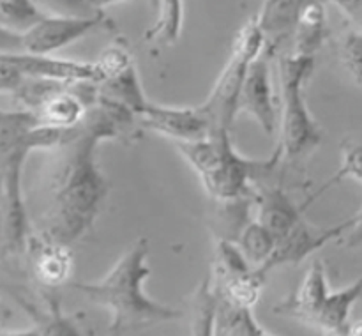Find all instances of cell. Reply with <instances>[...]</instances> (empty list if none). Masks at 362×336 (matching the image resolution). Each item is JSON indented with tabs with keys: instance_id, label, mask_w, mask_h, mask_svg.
Listing matches in <instances>:
<instances>
[{
	"instance_id": "cell-27",
	"label": "cell",
	"mask_w": 362,
	"mask_h": 336,
	"mask_svg": "<svg viewBox=\"0 0 362 336\" xmlns=\"http://www.w3.org/2000/svg\"><path fill=\"white\" fill-rule=\"evenodd\" d=\"M343 248H361L362 246V207L352 218H349V228L339 239Z\"/></svg>"
},
{
	"instance_id": "cell-14",
	"label": "cell",
	"mask_w": 362,
	"mask_h": 336,
	"mask_svg": "<svg viewBox=\"0 0 362 336\" xmlns=\"http://www.w3.org/2000/svg\"><path fill=\"white\" fill-rule=\"evenodd\" d=\"M27 251L39 283L59 286L69 279L73 271V253L69 244L42 233V237H28Z\"/></svg>"
},
{
	"instance_id": "cell-26",
	"label": "cell",
	"mask_w": 362,
	"mask_h": 336,
	"mask_svg": "<svg viewBox=\"0 0 362 336\" xmlns=\"http://www.w3.org/2000/svg\"><path fill=\"white\" fill-rule=\"evenodd\" d=\"M95 64H98L99 71H101L103 80H106V78L113 76V74L120 73V71L126 69L127 66H131L133 60H131L129 52H127L124 46L113 45L110 46V48H106L105 52L98 57Z\"/></svg>"
},
{
	"instance_id": "cell-25",
	"label": "cell",
	"mask_w": 362,
	"mask_h": 336,
	"mask_svg": "<svg viewBox=\"0 0 362 336\" xmlns=\"http://www.w3.org/2000/svg\"><path fill=\"white\" fill-rule=\"evenodd\" d=\"M35 4L48 16L94 18L105 14V11H98L88 6L87 0H35Z\"/></svg>"
},
{
	"instance_id": "cell-29",
	"label": "cell",
	"mask_w": 362,
	"mask_h": 336,
	"mask_svg": "<svg viewBox=\"0 0 362 336\" xmlns=\"http://www.w3.org/2000/svg\"><path fill=\"white\" fill-rule=\"evenodd\" d=\"M119 2H124V0H87L88 6L94 7V9L98 11H105V7L112 6V4H119Z\"/></svg>"
},
{
	"instance_id": "cell-8",
	"label": "cell",
	"mask_w": 362,
	"mask_h": 336,
	"mask_svg": "<svg viewBox=\"0 0 362 336\" xmlns=\"http://www.w3.org/2000/svg\"><path fill=\"white\" fill-rule=\"evenodd\" d=\"M115 27L113 21L106 14L94 18H78V16H46L39 21L35 27L23 34H14V32H4L16 41L18 48L27 53H41L49 55L71 42L78 41L83 35L92 34L95 30H112Z\"/></svg>"
},
{
	"instance_id": "cell-9",
	"label": "cell",
	"mask_w": 362,
	"mask_h": 336,
	"mask_svg": "<svg viewBox=\"0 0 362 336\" xmlns=\"http://www.w3.org/2000/svg\"><path fill=\"white\" fill-rule=\"evenodd\" d=\"M346 228H349V219L334 226H313L300 219L288 233L278 239L272 255L265 264L258 265V269L265 276H269V272L279 265L300 264L304 258L313 255L327 243L341 239Z\"/></svg>"
},
{
	"instance_id": "cell-22",
	"label": "cell",
	"mask_w": 362,
	"mask_h": 336,
	"mask_svg": "<svg viewBox=\"0 0 362 336\" xmlns=\"http://www.w3.org/2000/svg\"><path fill=\"white\" fill-rule=\"evenodd\" d=\"M48 14L35 4V0H0V25L14 34H23L39 23Z\"/></svg>"
},
{
	"instance_id": "cell-16",
	"label": "cell",
	"mask_w": 362,
	"mask_h": 336,
	"mask_svg": "<svg viewBox=\"0 0 362 336\" xmlns=\"http://www.w3.org/2000/svg\"><path fill=\"white\" fill-rule=\"evenodd\" d=\"M98 94L103 95V98L112 99V101L127 106V108L133 110L136 115H141V113L147 110L148 103H151L145 98L140 78H138V73L136 69H134L133 64L127 66L126 69L120 71V73L99 81Z\"/></svg>"
},
{
	"instance_id": "cell-15",
	"label": "cell",
	"mask_w": 362,
	"mask_h": 336,
	"mask_svg": "<svg viewBox=\"0 0 362 336\" xmlns=\"http://www.w3.org/2000/svg\"><path fill=\"white\" fill-rule=\"evenodd\" d=\"M258 184L255 204L258 207V221L264 223L278 239L288 233L303 219V207L293 204L286 191L278 184Z\"/></svg>"
},
{
	"instance_id": "cell-23",
	"label": "cell",
	"mask_w": 362,
	"mask_h": 336,
	"mask_svg": "<svg viewBox=\"0 0 362 336\" xmlns=\"http://www.w3.org/2000/svg\"><path fill=\"white\" fill-rule=\"evenodd\" d=\"M341 152H343V163L341 166H339L338 172H336L327 183L322 184V186L318 187V190L315 191V193L311 195V197L308 198L300 207L303 209L310 207L311 202H315L318 197H322L325 191L331 190V187L334 186V184H338L339 180L356 179L359 180V183H362V141H345L341 147Z\"/></svg>"
},
{
	"instance_id": "cell-11",
	"label": "cell",
	"mask_w": 362,
	"mask_h": 336,
	"mask_svg": "<svg viewBox=\"0 0 362 336\" xmlns=\"http://www.w3.org/2000/svg\"><path fill=\"white\" fill-rule=\"evenodd\" d=\"M269 59L271 55L264 50V53L251 62L237 101V113H250L265 134L274 133L278 124L271 78H269Z\"/></svg>"
},
{
	"instance_id": "cell-21",
	"label": "cell",
	"mask_w": 362,
	"mask_h": 336,
	"mask_svg": "<svg viewBox=\"0 0 362 336\" xmlns=\"http://www.w3.org/2000/svg\"><path fill=\"white\" fill-rule=\"evenodd\" d=\"M235 243L239 244V248L246 255L247 260L251 262V265L258 267V265L265 264L267 258L272 255L276 244H278V237L264 223L255 219V221H250L244 226Z\"/></svg>"
},
{
	"instance_id": "cell-17",
	"label": "cell",
	"mask_w": 362,
	"mask_h": 336,
	"mask_svg": "<svg viewBox=\"0 0 362 336\" xmlns=\"http://www.w3.org/2000/svg\"><path fill=\"white\" fill-rule=\"evenodd\" d=\"M214 335L218 336H271L272 332L258 324L251 306L233 303L219 296L214 320Z\"/></svg>"
},
{
	"instance_id": "cell-28",
	"label": "cell",
	"mask_w": 362,
	"mask_h": 336,
	"mask_svg": "<svg viewBox=\"0 0 362 336\" xmlns=\"http://www.w3.org/2000/svg\"><path fill=\"white\" fill-rule=\"evenodd\" d=\"M336 4L343 14L352 21L357 27V30H362V0H329Z\"/></svg>"
},
{
	"instance_id": "cell-1",
	"label": "cell",
	"mask_w": 362,
	"mask_h": 336,
	"mask_svg": "<svg viewBox=\"0 0 362 336\" xmlns=\"http://www.w3.org/2000/svg\"><path fill=\"white\" fill-rule=\"evenodd\" d=\"M141 129L133 110L98 94L66 144L69 154L53 191L45 236L71 246L90 232L108 195V183L95 158L98 145L103 140L134 144Z\"/></svg>"
},
{
	"instance_id": "cell-18",
	"label": "cell",
	"mask_w": 362,
	"mask_h": 336,
	"mask_svg": "<svg viewBox=\"0 0 362 336\" xmlns=\"http://www.w3.org/2000/svg\"><path fill=\"white\" fill-rule=\"evenodd\" d=\"M327 20H325V0H308L300 14L296 35H293V53L315 55L325 41Z\"/></svg>"
},
{
	"instance_id": "cell-3",
	"label": "cell",
	"mask_w": 362,
	"mask_h": 336,
	"mask_svg": "<svg viewBox=\"0 0 362 336\" xmlns=\"http://www.w3.org/2000/svg\"><path fill=\"white\" fill-rule=\"evenodd\" d=\"M147 257L148 241L141 237L117 260L105 278L94 283H74V289L88 297L90 303L108 310V332L112 335H124L182 317V311L165 306L144 292V283L151 274Z\"/></svg>"
},
{
	"instance_id": "cell-20",
	"label": "cell",
	"mask_w": 362,
	"mask_h": 336,
	"mask_svg": "<svg viewBox=\"0 0 362 336\" xmlns=\"http://www.w3.org/2000/svg\"><path fill=\"white\" fill-rule=\"evenodd\" d=\"M184 2L182 0H158V20L145 34L151 42L175 45L182 34Z\"/></svg>"
},
{
	"instance_id": "cell-30",
	"label": "cell",
	"mask_w": 362,
	"mask_h": 336,
	"mask_svg": "<svg viewBox=\"0 0 362 336\" xmlns=\"http://www.w3.org/2000/svg\"><path fill=\"white\" fill-rule=\"evenodd\" d=\"M349 335H356V336H362V318L357 322H352L349 329Z\"/></svg>"
},
{
	"instance_id": "cell-4",
	"label": "cell",
	"mask_w": 362,
	"mask_h": 336,
	"mask_svg": "<svg viewBox=\"0 0 362 336\" xmlns=\"http://www.w3.org/2000/svg\"><path fill=\"white\" fill-rule=\"evenodd\" d=\"M204 183V187L214 200H233L250 197L251 184H262L274 175L283 161V151L278 147L269 159H247L235 151L230 133L211 134L194 141H173Z\"/></svg>"
},
{
	"instance_id": "cell-10",
	"label": "cell",
	"mask_w": 362,
	"mask_h": 336,
	"mask_svg": "<svg viewBox=\"0 0 362 336\" xmlns=\"http://www.w3.org/2000/svg\"><path fill=\"white\" fill-rule=\"evenodd\" d=\"M144 129L156 131L172 141H194L211 134L207 117L198 108H170L148 103L147 110L138 115Z\"/></svg>"
},
{
	"instance_id": "cell-7",
	"label": "cell",
	"mask_w": 362,
	"mask_h": 336,
	"mask_svg": "<svg viewBox=\"0 0 362 336\" xmlns=\"http://www.w3.org/2000/svg\"><path fill=\"white\" fill-rule=\"evenodd\" d=\"M265 50V37L260 30L257 16L240 27L232 45V53L212 88L207 101L200 106L207 117L211 134L230 133L233 119L237 115V101L243 91L244 78L251 62ZM209 134V137H211Z\"/></svg>"
},
{
	"instance_id": "cell-6",
	"label": "cell",
	"mask_w": 362,
	"mask_h": 336,
	"mask_svg": "<svg viewBox=\"0 0 362 336\" xmlns=\"http://www.w3.org/2000/svg\"><path fill=\"white\" fill-rule=\"evenodd\" d=\"M315 59L311 55L285 53L279 57L281 78V141L283 159L299 161L315 151L322 141V131L304 98V85L311 76Z\"/></svg>"
},
{
	"instance_id": "cell-2",
	"label": "cell",
	"mask_w": 362,
	"mask_h": 336,
	"mask_svg": "<svg viewBox=\"0 0 362 336\" xmlns=\"http://www.w3.org/2000/svg\"><path fill=\"white\" fill-rule=\"evenodd\" d=\"M73 127L45 126L32 110H13L0 115V180H2L4 253L27 251L28 219L23 200V166L27 156L39 149L66 145L74 137Z\"/></svg>"
},
{
	"instance_id": "cell-12",
	"label": "cell",
	"mask_w": 362,
	"mask_h": 336,
	"mask_svg": "<svg viewBox=\"0 0 362 336\" xmlns=\"http://www.w3.org/2000/svg\"><path fill=\"white\" fill-rule=\"evenodd\" d=\"M2 57L18 66L25 76L49 78L60 81H103V74L95 62H76V60L57 59L41 53H7Z\"/></svg>"
},
{
	"instance_id": "cell-19",
	"label": "cell",
	"mask_w": 362,
	"mask_h": 336,
	"mask_svg": "<svg viewBox=\"0 0 362 336\" xmlns=\"http://www.w3.org/2000/svg\"><path fill=\"white\" fill-rule=\"evenodd\" d=\"M219 294L211 278H205L191 299V335H214V320L218 311Z\"/></svg>"
},
{
	"instance_id": "cell-13",
	"label": "cell",
	"mask_w": 362,
	"mask_h": 336,
	"mask_svg": "<svg viewBox=\"0 0 362 336\" xmlns=\"http://www.w3.org/2000/svg\"><path fill=\"white\" fill-rule=\"evenodd\" d=\"M306 2L308 0H265L257 16L265 37V53L272 57L285 45H292Z\"/></svg>"
},
{
	"instance_id": "cell-24",
	"label": "cell",
	"mask_w": 362,
	"mask_h": 336,
	"mask_svg": "<svg viewBox=\"0 0 362 336\" xmlns=\"http://www.w3.org/2000/svg\"><path fill=\"white\" fill-rule=\"evenodd\" d=\"M336 53L343 69L362 88V30L345 32L336 41Z\"/></svg>"
},
{
	"instance_id": "cell-5",
	"label": "cell",
	"mask_w": 362,
	"mask_h": 336,
	"mask_svg": "<svg viewBox=\"0 0 362 336\" xmlns=\"http://www.w3.org/2000/svg\"><path fill=\"white\" fill-rule=\"evenodd\" d=\"M362 299V276L341 290H331L322 260H313L303 283L274 306V313L288 317L325 335H349L350 311Z\"/></svg>"
}]
</instances>
